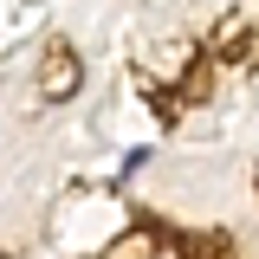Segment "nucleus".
Listing matches in <instances>:
<instances>
[]
</instances>
